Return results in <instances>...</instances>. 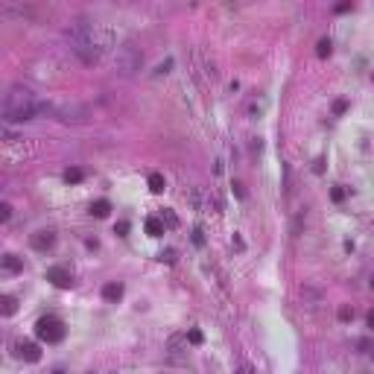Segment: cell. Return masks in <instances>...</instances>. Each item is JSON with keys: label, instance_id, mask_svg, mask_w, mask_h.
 Masks as SVG:
<instances>
[{"label": "cell", "instance_id": "obj_1", "mask_svg": "<svg viewBox=\"0 0 374 374\" xmlns=\"http://www.w3.org/2000/svg\"><path fill=\"white\" fill-rule=\"evenodd\" d=\"M41 111H50V108L26 85H12L3 97V120L6 123H26V120H35Z\"/></svg>", "mask_w": 374, "mask_h": 374}, {"label": "cell", "instance_id": "obj_2", "mask_svg": "<svg viewBox=\"0 0 374 374\" xmlns=\"http://www.w3.org/2000/svg\"><path fill=\"white\" fill-rule=\"evenodd\" d=\"M67 41H70V50L85 61V64H97L99 61V44L94 41V29L88 20L76 18L70 26H67Z\"/></svg>", "mask_w": 374, "mask_h": 374}, {"label": "cell", "instance_id": "obj_3", "mask_svg": "<svg viewBox=\"0 0 374 374\" xmlns=\"http://www.w3.org/2000/svg\"><path fill=\"white\" fill-rule=\"evenodd\" d=\"M64 334H67V328H64V322H61L59 316H41V319L35 322V336H38L41 342H47V345L61 342Z\"/></svg>", "mask_w": 374, "mask_h": 374}, {"label": "cell", "instance_id": "obj_4", "mask_svg": "<svg viewBox=\"0 0 374 374\" xmlns=\"http://www.w3.org/2000/svg\"><path fill=\"white\" fill-rule=\"evenodd\" d=\"M50 114H53L56 120H61V123H85V120L91 117L88 105H82V102H73V99H64V102H56V105H50Z\"/></svg>", "mask_w": 374, "mask_h": 374}, {"label": "cell", "instance_id": "obj_5", "mask_svg": "<svg viewBox=\"0 0 374 374\" xmlns=\"http://www.w3.org/2000/svg\"><path fill=\"white\" fill-rule=\"evenodd\" d=\"M114 64H117V73H123V76H132V73H138V70L143 67V53H140L135 44H123V47L117 50V59H114Z\"/></svg>", "mask_w": 374, "mask_h": 374}, {"label": "cell", "instance_id": "obj_6", "mask_svg": "<svg viewBox=\"0 0 374 374\" xmlns=\"http://www.w3.org/2000/svg\"><path fill=\"white\" fill-rule=\"evenodd\" d=\"M44 278H47L53 287H59V290H67V287L73 284V275H70V269H64V266H50V269L44 272Z\"/></svg>", "mask_w": 374, "mask_h": 374}, {"label": "cell", "instance_id": "obj_7", "mask_svg": "<svg viewBox=\"0 0 374 374\" xmlns=\"http://www.w3.org/2000/svg\"><path fill=\"white\" fill-rule=\"evenodd\" d=\"M15 351H18V357L26 360V363H38V360H41V351H38L35 342H18Z\"/></svg>", "mask_w": 374, "mask_h": 374}, {"label": "cell", "instance_id": "obj_8", "mask_svg": "<svg viewBox=\"0 0 374 374\" xmlns=\"http://www.w3.org/2000/svg\"><path fill=\"white\" fill-rule=\"evenodd\" d=\"M53 243H56V234H53V231H38V234H32V249H38V252H47Z\"/></svg>", "mask_w": 374, "mask_h": 374}, {"label": "cell", "instance_id": "obj_9", "mask_svg": "<svg viewBox=\"0 0 374 374\" xmlns=\"http://www.w3.org/2000/svg\"><path fill=\"white\" fill-rule=\"evenodd\" d=\"M20 269H23V260H20V257L3 255V260H0V272H3V275H15V272H20Z\"/></svg>", "mask_w": 374, "mask_h": 374}, {"label": "cell", "instance_id": "obj_10", "mask_svg": "<svg viewBox=\"0 0 374 374\" xmlns=\"http://www.w3.org/2000/svg\"><path fill=\"white\" fill-rule=\"evenodd\" d=\"M146 234L149 237H161L164 231H167V222H164V217H146Z\"/></svg>", "mask_w": 374, "mask_h": 374}, {"label": "cell", "instance_id": "obj_11", "mask_svg": "<svg viewBox=\"0 0 374 374\" xmlns=\"http://www.w3.org/2000/svg\"><path fill=\"white\" fill-rule=\"evenodd\" d=\"M102 298H105V301H114V304H117V301L123 298V284H117V281L105 284V287H102Z\"/></svg>", "mask_w": 374, "mask_h": 374}, {"label": "cell", "instance_id": "obj_12", "mask_svg": "<svg viewBox=\"0 0 374 374\" xmlns=\"http://www.w3.org/2000/svg\"><path fill=\"white\" fill-rule=\"evenodd\" d=\"M108 211H111V202H108V199H99V202H94V205H91V214H94V217H99V219H102V217H108Z\"/></svg>", "mask_w": 374, "mask_h": 374}, {"label": "cell", "instance_id": "obj_13", "mask_svg": "<svg viewBox=\"0 0 374 374\" xmlns=\"http://www.w3.org/2000/svg\"><path fill=\"white\" fill-rule=\"evenodd\" d=\"M184 342H187V336H170V342H167V351L170 354H181V348H184Z\"/></svg>", "mask_w": 374, "mask_h": 374}, {"label": "cell", "instance_id": "obj_14", "mask_svg": "<svg viewBox=\"0 0 374 374\" xmlns=\"http://www.w3.org/2000/svg\"><path fill=\"white\" fill-rule=\"evenodd\" d=\"M0 304H3V307H0V310H3V316H12V313L18 310V301H15L12 295H3V298H0Z\"/></svg>", "mask_w": 374, "mask_h": 374}, {"label": "cell", "instance_id": "obj_15", "mask_svg": "<svg viewBox=\"0 0 374 374\" xmlns=\"http://www.w3.org/2000/svg\"><path fill=\"white\" fill-rule=\"evenodd\" d=\"M331 50H334L331 38H322V41L316 44V53H319V59H328V56H331Z\"/></svg>", "mask_w": 374, "mask_h": 374}, {"label": "cell", "instance_id": "obj_16", "mask_svg": "<svg viewBox=\"0 0 374 374\" xmlns=\"http://www.w3.org/2000/svg\"><path fill=\"white\" fill-rule=\"evenodd\" d=\"M82 178H85L82 170H76V167H73V170H64V181H67V184H79Z\"/></svg>", "mask_w": 374, "mask_h": 374}, {"label": "cell", "instance_id": "obj_17", "mask_svg": "<svg viewBox=\"0 0 374 374\" xmlns=\"http://www.w3.org/2000/svg\"><path fill=\"white\" fill-rule=\"evenodd\" d=\"M149 190H152V193H161V190H164V176H161V173H152V176H149Z\"/></svg>", "mask_w": 374, "mask_h": 374}, {"label": "cell", "instance_id": "obj_18", "mask_svg": "<svg viewBox=\"0 0 374 374\" xmlns=\"http://www.w3.org/2000/svg\"><path fill=\"white\" fill-rule=\"evenodd\" d=\"M202 339H205V336H202V331H196V328L187 334V342H190V345H202Z\"/></svg>", "mask_w": 374, "mask_h": 374}, {"label": "cell", "instance_id": "obj_19", "mask_svg": "<svg viewBox=\"0 0 374 374\" xmlns=\"http://www.w3.org/2000/svg\"><path fill=\"white\" fill-rule=\"evenodd\" d=\"M114 234H117V237H126V234H129V222H126V219H120V222L114 225Z\"/></svg>", "mask_w": 374, "mask_h": 374}, {"label": "cell", "instance_id": "obj_20", "mask_svg": "<svg viewBox=\"0 0 374 374\" xmlns=\"http://www.w3.org/2000/svg\"><path fill=\"white\" fill-rule=\"evenodd\" d=\"M345 111H348V102L345 99H336L334 102V114H345Z\"/></svg>", "mask_w": 374, "mask_h": 374}, {"label": "cell", "instance_id": "obj_21", "mask_svg": "<svg viewBox=\"0 0 374 374\" xmlns=\"http://www.w3.org/2000/svg\"><path fill=\"white\" fill-rule=\"evenodd\" d=\"M9 217H12V205H9V202H3V205H0V219L6 222Z\"/></svg>", "mask_w": 374, "mask_h": 374}, {"label": "cell", "instance_id": "obj_22", "mask_svg": "<svg viewBox=\"0 0 374 374\" xmlns=\"http://www.w3.org/2000/svg\"><path fill=\"white\" fill-rule=\"evenodd\" d=\"M331 199H334V202H342V199H345V190H342V187H334V190H331Z\"/></svg>", "mask_w": 374, "mask_h": 374}, {"label": "cell", "instance_id": "obj_23", "mask_svg": "<svg viewBox=\"0 0 374 374\" xmlns=\"http://www.w3.org/2000/svg\"><path fill=\"white\" fill-rule=\"evenodd\" d=\"M164 222H167L170 228H176V222H178V219H176V214H173V211H164Z\"/></svg>", "mask_w": 374, "mask_h": 374}, {"label": "cell", "instance_id": "obj_24", "mask_svg": "<svg viewBox=\"0 0 374 374\" xmlns=\"http://www.w3.org/2000/svg\"><path fill=\"white\" fill-rule=\"evenodd\" d=\"M193 243H196V246H205V234H202V228L193 231Z\"/></svg>", "mask_w": 374, "mask_h": 374}, {"label": "cell", "instance_id": "obj_25", "mask_svg": "<svg viewBox=\"0 0 374 374\" xmlns=\"http://www.w3.org/2000/svg\"><path fill=\"white\" fill-rule=\"evenodd\" d=\"M161 260H167V263H173V260H176V252H173V249H167V252H161Z\"/></svg>", "mask_w": 374, "mask_h": 374}, {"label": "cell", "instance_id": "obj_26", "mask_svg": "<svg viewBox=\"0 0 374 374\" xmlns=\"http://www.w3.org/2000/svg\"><path fill=\"white\" fill-rule=\"evenodd\" d=\"M339 319H342V322H348V319H354V310H348V307H342V310H339Z\"/></svg>", "mask_w": 374, "mask_h": 374}, {"label": "cell", "instance_id": "obj_27", "mask_svg": "<svg viewBox=\"0 0 374 374\" xmlns=\"http://www.w3.org/2000/svg\"><path fill=\"white\" fill-rule=\"evenodd\" d=\"M351 9V0H342V3H336V12L342 15V12H348Z\"/></svg>", "mask_w": 374, "mask_h": 374}, {"label": "cell", "instance_id": "obj_28", "mask_svg": "<svg viewBox=\"0 0 374 374\" xmlns=\"http://www.w3.org/2000/svg\"><path fill=\"white\" fill-rule=\"evenodd\" d=\"M369 328H372V331H374V310H372V313H369Z\"/></svg>", "mask_w": 374, "mask_h": 374}, {"label": "cell", "instance_id": "obj_29", "mask_svg": "<svg viewBox=\"0 0 374 374\" xmlns=\"http://www.w3.org/2000/svg\"><path fill=\"white\" fill-rule=\"evenodd\" d=\"M372 287H374V278H372Z\"/></svg>", "mask_w": 374, "mask_h": 374}]
</instances>
